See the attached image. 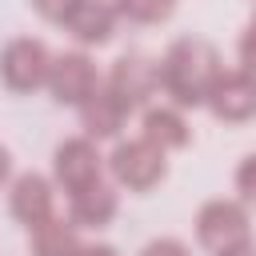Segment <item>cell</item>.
Masks as SVG:
<instances>
[{"mask_svg":"<svg viewBox=\"0 0 256 256\" xmlns=\"http://www.w3.org/2000/svg\"><path fill=\"white\" fill-rule=\"evenodd\" d=\"M160 64V92L168 96V104L176 108H204L212 80L220 76V52L216 44L200 40V36H180L164 48Z\"/></svg>","mask_w":256,"mask_h":256,"instance_id":"6da1fadb","label":"cell"},{"mask_svg":"<svg viewBox=\"0 0 256 256\" xmlns=\"http://www.w3.org/2000/svg\"><path fill=\"white\" fill-rule=\"evenodd\" d=\"M104 168H108L116 188H124V192H152L168 176V152H160L144 136H132V140H116L112 144V152L104 156Z\"/></svg>","mask_w":256,"mask_h":256,"instance_id":"7a4b0ae2","label":"cell"},{"mask_svg":"<svg viewBox=\"0 0 256 256\" xmlns=\"http://www.w3.org/2000/svg\"><path fill=\"white\" fill-rule=\"evenodd\" d=\"M252 236V216H248V204L236 200V196H216V200H204L200 212H196V244L204 252H224L240 240Z\"/></svg>","mask_w":256,"mask_h":256,"instance_id":"3957f363","label":"cell"},{"mask_svg":"<svg viewBox=\"0 0 256 256\" xmlns=\"http://www.w3.org/2000/svg\"><path fill=\"white\" fill-rule=\"evenodd\" d=\"M48 68H52V52L36 36H12L0 48V84L16 96H28V92L44 88Z\"/></svg>","mask_w":256,"mask_h":256,"instance_id":"277c9868","label":"cell"},{"mask_svg":"<svg viewBox=\"0 0 256 256\" xmlns=\"http://www.w3.org/2000/svg\"><path fill=\"white\" fill-rule=\"evenodd\" d=\"M104 84L96 60L88 56V48H68V52H52V68H48V92L56 104L80 108L96 88Z\"/></svg>","mask_w":256,"mask_h":256,"instance_id":"5b68a950","label":"cell"},{"mask_svg":"<svg viewBox=\"0 0 256 256\" xmlns=\"http://www.w3.org/2000/svg\"><path fill=\"white\" fill-rule=\"evenodd\" d=\"M104 88H108L128 112H140V108H148L152 96L160 92V64H156L148 52H124V56H116V64L108 68Z\"/></svg>","mask_w":256,"mask_h":256,"instance_id":"8992f818","label":"cell"},{"mask_svg":"<svg viewBox=\"0 0 256 256\" xmlns=\"http://www.w3.org/2000/svg\"><path fill=\"white\" fill-rule=\"evenodd\" d=\"M96 180H104L100 144L88 140L84 132L60 140L56 152H52V184H56L64 196H72V192H80V188H88V184H96Z\"/></svg>","mask_w":256,"mask_h":256,"instance_id":"52a82bcc","label":"cell"},{"mask_svg":"<svg viewBox=\"0 0 256 256\" xmlns=\"http://www.w3.org/2000/svg\"><path fill=\"white\" fill-rule=\"evenodd\" d=\"M204 108L220 124H248L256 120V76L244 68H220V76L208 88Z\"/></svg>","mask_w":256,"mask_h":256,"instance_id":"ba28073f","label":"cell"},{"mask_svg":"<svg viewBox=\"0 0 256 256\" xmlns=\"http://www.w3.org/2000/svg\"><path fill=\"white\" fill-rule=\"evenodd\" d=\"M8 212L16 224L36 228L48 216H56V184L44 172H20L8 180Z\"/></svg>","mask_w":256,"mask_h":256,"instance_id":"9c48e42d","label":"cell"},{"mask_svg":"<svg viewBox=\"0 0 256 256\" xmlns=\"http://www.w3.org/2000/svg\"><path fill=\"white\" fill-rule=\"evenodd\" d=\"M116 4L112 0H72L68 12L60 16V28L80 44V48H104L116 36Z\"/></svg>","mask_w":256,"mask_h":256,"instance_id":"30bf717a","label":"cell"},{"mask_svg":"<svg viewBox=\"0 0 256 256\" xmlns=\"http://www.w3.org/2000/svg\"><path fill=\"white\" fill-rule=\"evenodd\" d=\"M120 212V188L112 180H96L80 192L68 196V220L80 228V232H100L116 220Z\"/></svg>","mask_w":256,"mask_h":256,"instance_id":"8fae6325","label":"cell"},{"mask_svg":"<svg viewBox=\"0 0 256 256\" xmlns=\"http://www.w3.org/2000/svg\"><path fill=\"white\" fill-rule=\"evenodd\" d=\"M140 136L152 140L160 152H180L192 144V124L176 104H148L140 108Z\"/></svg>","mask_w":256,"mask_h":256,"instance_id":"7c38bea8","label":"cell"},{"mask_svg":"<svg viewBox=\"0 0 256 256\" xmlns=\"http://www.w3.org/2000/svg\"><path fill=\"white\" fill-rule=\"evenodd\" d=\"M76 112H80V128H84V136L96 140V144H100V140H120V132H124L128 116H132V112H128L104 84H100Z\"/></svg>","mask_w":256,"mask_h":256,"instance_id":"4fadbf2b","label":"cell"},{"mask_svg":"<svg viewBox=\"0 0 256 256\" xmlns=\"http://www.w3.org/2000/svg\"><path fill=\"white\" fill-rule=\"evenodd\" d=\"M80 228L68 216H48L44 224L28 228V252L32 256H76Z\"/></svg>","mask_w":256,"mask_h":256,"instance_id":"5bb4252c","label":"cell"},{"mask_svg":"<svg viewBox=\"0 0 256 256\" xmlns=\"http://www.w3.org/2000/svg\"><path fill=\"white\" fill-rule=\"evenodd\" d=\"M116 4V16L128 20V24H164L172 20L176 12V0H112Z\"/></svg>","mask_w":256,"mask_h":256,"instance_id":"9a60e30c","label":"cell"},{"mask_svg":"<svg viewBox=\"0 0 256 256\" xmlns=\"http://www.w3.org/2000/svg\"><path fill=\"white\" fill-rule=\"evenodd\" d=\"M232 184H236V200H244L248 208H256V152H248V156L236 164Z\"/></svg>","mask_w":256,"mask_h":256,"instance_id":"2e32d148","label":"cell"},{"mask_svg":"<svg viewBox=\"0 0 256 256\" xmlns=\"http://www.w3.org/2000/svg\"><path fill=\"white\" fill-rule=\"evenodd\" d=\"M236 56H240V68L256 76V12H252V20L244 24V32L236 40Z\"/></svg>","mask_w":256,"mask_h":256,"instance_id":"e0dca14e","label":"cell"},{"mask_svg":"<svg viewBox=\"0 0 256 256\" xmlns=\"http://www.w3.org/2000/svg\"><path fill=\"white\" fill-rule=\"evenodd\" d=\"M136 256H192V248H188L180 236H156V240H148Z\"/></svg>","mask_w":256,"mask_h":256,"instance_id":"ac0fdd59","label":"cell"},{"mask_svg":"<svg viewBox=\"0 0 256 256\" xmlns=\"http://www.w3.org/2000/svg\"><path fill=\"white\" fill-rule=\"evenodd\" d=\"M32 8H36V16H44L48 24H60V16L68 12V4L72 0H28Z\"/></svg>","mask_w":256,"mask_h":256,"instance_id":"d6986e66","label":"cell"},{"mask_svg":"<svg viewBox=\"0 0 256 256\" xmlns=\"http://www.w3.org/2000/svg\"><path fill=\"white\" fill-rule=\"evenodd\" d=\"M76 256H120V248L108 244V240H80Z\"/></svg>","mask_w":256,"mask_h":256,"instance_id":"ffe728a7","label":"cell"},{"mask_svg":"<svg viewBox=\"0 0 256 256\" xmlns=\"http://www.w3.org/2000/svg\"><path fill=\"white\" fill-rule=\"evenodd\" d=\"M216 256H256V240L248 236V240H240V244H232V248H224V252H216Z\"/></svg>","mask_w":256,"mask_h":256,"instance_id":"44dd1931","label":"cell"},{"mask_svg":"<svg viewBox=\"0 0 256 256\" xmlns=\"http://www.w3.org/2000/svg\"><path fill=\"white\" fill-rule=\"evenodd\" d=\"M8 180H12V152L0 144V188H8Z\"/></svg>","mask_w":256,"mask_h":256,"instance_id":"7402d4cb","label":"cell"}]
</instances>
